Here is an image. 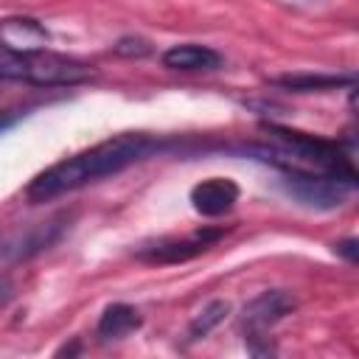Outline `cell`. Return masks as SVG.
I'll return each mask as SVG.
<instances>
[{"label":"cell","mask_w":359,"mask_h":359,"mask_svg":"<svg viewBox=\"0 0 359 359\" xmlns=\"http://www.w3.org/2000/svg\"><path fill=\"white\" fill-rule=\"evenodd\" d=\"M171 149H180V143L157 137V135H146V132H121V135H112V137H107L84 151H76V154L48 165L45 171H39L28 182L25 196H28V202H50L62 194L79 191V188L107 180V177H115L123 168L143 163L154 154L171 151Z\"/></svg>","instance_id":"cell-1"},{"label":"cell","mask_w":359,"mask_h":359,"mask_svg":"<svg viewBox=\"0 0 359 359\" xmlns=\"http://www.w3.org/2000/svg\"><path fill=\"white\" fill-rule=\"evenodd\" d=\"M93 76V65L67 53L56 50H31V53H11L0 59V79L25 81L34 87H76Z\"/></svg>","instance_id":"cell-2"},{"label":"cell","mask_w":359,"mask_h":359,"mask_svg":"<svg viewBox=\"0 0 359 359\" xmlns=\"http://www.w3.org/2000/svg\"><path fill=\"white\" fill-rule=\"evenodd\" d=\"M280 174H283L280 180L283 191L300 205L314 210L342 208L356 191V180L342 174H328V171H280Z\"/></svg>","instance_id":"cell-3"},{"label":"cell","mask_w":359,"mask_h":359,"mask_svg":"<svg viewBox=\"0 0 359 359\" xmlns=\"http://www.w3.org/2000/svg\"><path fill=\"white\" fill-rule=\"evenodd\" d=\"M224 227H202L188 236H165L154 241H143L135 255L146 264H185L202 252H208L219 238H224Z\"/></svg>","instance_id":"cell-4"},{"label":"cell","mask_w":359,"mask_h":359,"mask_svg":"<svg viewBox=\"0 0 359 359\" xmlns=\"http://www.w3.org/2000/svg\"><path fill=\"white\" fill-rule=\"evenodd\" d=\"M294 306L297 303L286 289H266V292L255 294L241 309V317H238V328H241L244 339L247 342L266 339L269 328H275L286 314H292Z\"/></svg>","instance_id":"cell-5"},{"label":"cell","mask_w":359,"mask_h":359,"mask_svg":"<svg viewBox=\"0 0 359 359\" xmlns=\"http://www.w3.org/2000/svg\"><path fill=\"white\" fill-rule=\"evenodd\" d=\"M238 202V185L230 177H208L191 188V205L205 219H219Z\"/></svg>","instance_id":"cell-6"},{"label":"cell","mask_w":359,"mask_h":359,"mask_svg":"<svg viewBox=\"0 0 359 359\" xmlns=\"http://www.w3.org/2000/svg\"><path fill=\"white\" fill-rule=\"evenodd\" d=\"M50 34L48 28L34 17H3L0 20V48L8 53H31L48 48Z\"/></svg>","instance_id":"cell-7"},{"label":"cell","mask_w":359,"mask_h":359,"mask_svg":"<svg viewBox=\"0 0 359 359\" xmlns=\"http://www.w3.org/2000/svg\"><path fill=\"white\" fill-rule=\"evenodd\" d=\"M163 65L168 70H180V73H208V70H219L224 65L222 53L208 48V45H196V42H182V45H171L168 50H163Z\"/></svg>","instance_id":"cell-8"},{"label":"cell","mask_w":359,"mask_h":359,"mask_svg":"<svg viewBox=\"0 0 359 359\" xmlns=\"http://www.w3.org/2000/svg\"><path fill=\"white\" fill-rule=\"evenodd\" d=\"M143 325V317L135 306L129 303H109L101 317H98V325H95V337L101 342H118L129 334H135L137 328Z\"/></svg>","instance_id":"cell-9"},{"label":"cell","mask_w":359,"mask_h":359,"mask_svg":"<svg viewBox=\"0 0 359 359\" xmlns=\"http://www.w3.org/2000/svg\"><path fill=\"white\" fill-rule=\"evenodd\" d=\"M275 87L286 93H328L337 87H353V76L339 73H286L272 79Z\"/></svg>","instance_id":"cell-10"},{"label":"cell","mask_w":359,"mask_h":359,"mask_svg":"<svg viewBox=\"0 0 359 359\" xmlns=\"http://www.w3.org/2000/svg\"><path fill=\"white\" fill-rule=\"evenodd\" d=\"M227 311H230V303H227V300H213V303H208V306L191 320V325H188V339H202V337H208V334L227 317Z\"/></svg>","instance_id":"cell-11"},{"label":"cell","mask_w":359,"mask_h":359,"mask_svg":"<svg viewBox=\"0 0 359 359\" xmlns=\"http://www.w3.org/2000/svg\"><path fill=\"white\" fill-rule=\"evenodd\" d=\"M112 50L118 56H126V59H140V56H146L151 50V45L143 36H123V39H118L112 45Z\"/></svg>","instance_id":"cell-12"},{"label":"cell","mask_w":359,"mask_h":359,"mask_svg":"<svg viewBox=\"0 0 359 359\" xmlns=\"http://www.w3.org/2000/svg\"><path fill=\"white\" fill-rule=\"evenodd\" d=\"M334 252H337V255H342L348 264H356V238L337 241V244H334Z\"/></svg>","instance_id":"cell-13"},{"label":"cell","mask_w":359,"mask_h":359,"mask_svg":"<svg viewBox=\"0 0 359 359\" xmlns=\"http://www.w3.org/2000/svg\"><path fill=\"white\" fill-rule=\"evenodd\" d=\"M11 297H14V283H11V278L0 275V309H3Z\"/></svg>","instance_id":"cell-14"},{"label":"cell","mask_w":359,"mask_h":359,"mask_svg":"<svg viewBox=\"0 0 359 359\" xmlns=\"http://www.w3.org/2000/svg\"><path fill=\"white\" fill-rule=\"evenodd\" d=\"M20 115H22V112H0V135H3L6 129H11V126L20 121Z\"/></svg>","instance_id":"cell-15"}]
</instances>
